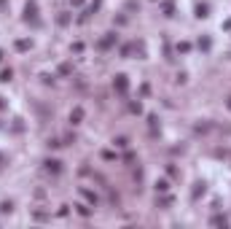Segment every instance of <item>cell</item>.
I'll list each match as a JSON object with an SVG mask.
<instances>
[{
    "mask_svg": "<svg viewBox=\"0 0 231 229\" xmlns=\"http://www.w3.org/2000/svg\"><path fill=\"white\" fill-rule=\"evenodd\" d=\"M116 84H118V89H121V92L126 89V78H124V75H118V81H116Z\"/></svg>",
    "mask_w": 231,
    "mask_h": 229,
    "instance_id": "obj_2",
    "label": "cell"
},
{
    "mask_svg": "<svg viewBox=\"0 0 231 229\" xmlns=\"http://www.w3.org/2000/svg\"><path fill=\"white\" fill-rule=\"evenodd\" d=\"M228 105H231V102H228Z\"/></svg>",
    "mask_w": 231,
    "mask_h": 229,
    "instance_id": "obj_4",
    "label": "cell"
},
{
    "mask_svg": "<svg viewBox=\"0 0 231 229\" xmlns=\"http://www.w3.org/2000/svg\"><path fill=\"white\" fill-rule=\"evenodd\" d=\"M48 170H54V173H59V162H46Z\"/></svg>",
    "mask_w": 231,
    "mask_h": 229,
    "instance_id": "obj_3",
    "label": "cell"
},
{
    "mask_svg": "<svg viewBox=\"0 0 231 229\" xmlns=\"http://www.w3.org/2000/svg\"><path fill=\"white\" fill-rule=\"evenodd\" d=\"M81 116H83V111H81V108H75V111H73V116H70V119H73V124H78V121H81Z\"/></svg>",
    "mask_w": 231,
    "mask_h": 229,
    "instance_id": "obj_1",
    "label": "cell"
}]
</instances>
